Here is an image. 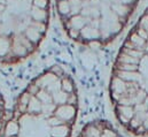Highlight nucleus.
Instances as JSON below:
<instances>
[{
	"instance_id": "f03ea898",
	"label": "nucleus",
	"mask_w": 148,
	"mask_h": 137,
	"mask_svg": "<svg viewBox=\"0 0 148 137\" xmlns=\"http://www.w3.org/2000/svg\"><path fill=\"white\" fill-rule=\"evenodd\" d=\"M139 0H56L60 22L76 43L98 47L127 26Z\"/></svg>"
},
{
	"instance_id": "f257e3e1",
	"label": "nucleus",
	"mask_w": 148,
	"mask_h": 137,
	"mask_svg": "<svg viewBox=\"0 0 148 137\" xmlns=\"http://www.w3.org/2000/svg\"><path fill=\"white\" fill-rule=\"evenodd\" d=\"M115 116L132 135H148V7L115 59L109 82Z\"/></svg>"
},
{
	"instance_id": "7ed1b4c3",
	"label": "nucleus",
	"mask_w": 148,
	"mask_h": 137,
	"mask_svg": "<svg viewBox=\"0 0 148 137\" xmlns=\"http://www.w3.org/2000/svg\"><path fill=\"white\" fill-rule=\"evenodd\" d=\"M51 0H0V64L31 57L48 29Z\"/></svg>"
}]
</instances>
